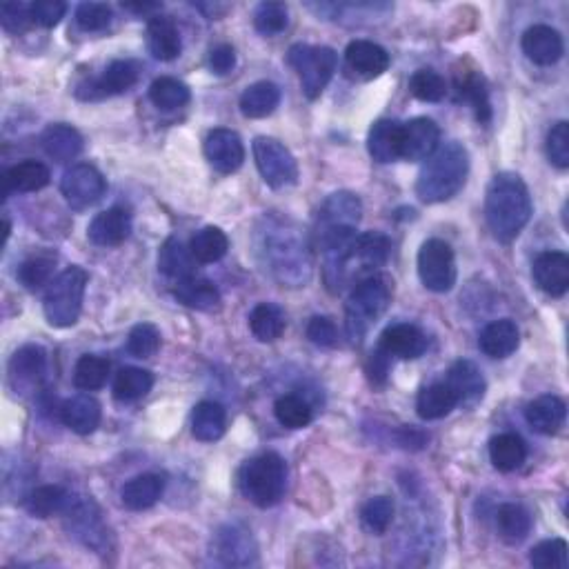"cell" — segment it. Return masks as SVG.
<instances>
[{"mask_svg": "<svg viewBox=\"0 0 569 569\" xmlns=\"http://www.w3.org/2000/svg\"><path fill=\"white\" fill-rule=\"evenodd\" d=\"M469 174V156L461 143H447L429 156L416 181V194L423 203H443L461 192Z\"/></svg>", "mask_w": 569, "mask_h": 569, "instance_id": "obj_2", "label": "cell"}, {"mask_svg": "<svg viewBox=\"0 0 569 569\" xmlns=\"http://www.w3.org/2000/svg\"><path fill=\"white\" fill-rule=\"evenodd\" d=\"M229 238L221 227H203L201 232H196L192 243H189V252H192L196 263H218L227 254Z\"/></svg>", "mask_w": 569, "mask_h": 569, "instance_id": "obj_40", "label": "cell"}, {"mask_svg": "<svg viewBox=\"0 0 569 569\" xmlns=\"http://www.w3.org/2000/svg\"><path fill=\"white\" fill-rule=\"evenodd\" d=\"M123 7L127 9V12H136V14L161 12V3H123Z\"/></svg>", "mask_w": 569, "mask_h": 569, "instance_id": "obj_59", "label": "cell"}, {"mask_svg": "<svg viewBox=\"0 0 569 569\" xmlns=\"http://www.w3.org/2000/svg\"><path fill=\"white\" fill-rule=\"evenodd\" d=\"M394 512H396V507H394L392 498L376 496V498H372V501H367L363 507V512H361L363 525L372 534H383V532H387V527L392 525Z\"/></svg>", "mask_w": 569, "mask_h": 569, "instance_id": "obj_48", "label": "cell"}, {"mask_svg": "<svg viewBox=\"0 0 569 569\" xmlns=\"http://www.w3.org/2000/svg\"><path fill=\"white\" fill-rule=\"evenodd\" d=\"M447 385L456 394L458 405L474 407L485 394V378L472 361H458L449 369Z\"/></svg>", "mask_w": 569, "mask_h": 569, "instance_id": "obj_22", "label": "cell"}, {"mask_svg": "<svg viewBox=\"0 0 569 569\" xmlns=\"http://www.w3.org/2000/svg\"><path fill=\"white\" fill-rule=\"evenodd\" d=\"M194 256L189 252L178 238H167L158 254V269L174 281H183V278L194 276Z\"/></svg>", "mask_w": 569, "mask_h": 569, "instance_id": "obj_38", "label": "cell"}, {"mask_svg": "<svg viewBox=\"0 0 569 569\" xmlns=\"http://www.w3.org/2000/svg\"><path fill=\"white\" fill-rule=\"evenodd\" d=\"M529 563L538 569H565L567 543L563 538H549V541L538 543L532 549V554H529Z\"/></svg>", "mask_w": 569, "mask_h": 569, "instance_id": "obj_50", "label": "cell"}, {"mask_svg": "<svg viewBox=\"0 0 569 569\" xmlns=\"http://www.w3.org/2000/svg\"><path fill=\"white\" fill-rule=\"evenodd\" d=\"M47 372V354L43 347L25 345L9 361V385L16 394H32L41 387Z\"/></svg>", "mask_w": 569, "mask_h": 569, "instance_id": "obj_12", "label": "cell"}, {"mask_svg": "<svg viewBox=\"0 0 569 569\" xmlns=\"http://www.w3.org/2000/svg\"><path fill=\"white\" fill-rule=\"evenodd\" d=\"M105 189L107 183L103 174L87 163L67 169L61 181V192L72 209H87L96 205L105 196Z\"/></svg>", "mask_w": 569, "mask_h": 569, "instance_id": "obj_11", "label": "cell"}, {"mask_svg": "<svg viewBox=\"0 0 569 569\" xmlns=\"http://www.w3.org/2000/svg\"><path fill=\"white\" fill-rule=\"evenodd\" d=\"M49 178H52V174H49L47 165L38 161H23L14 167H9L3 174L5 198L9 196V192H21V194L38 192V189L49 185Z\"/></svg>", "mask_w": 569, "mask_h": 569, "instance_id": "obj_29", "label": "cell"}, {"mask_svg": "<svg viewBox=\"0 0 569 569\" xmlns=\"http://www.w3.org/2000/svg\"><path fill=\"white\" fill-rule=\"evenodd\" d=\"M458 405L456 394L449 389L447 383H434L425 387L421 394H418L416 401V412L425 421H438V418H445L452 409Z\"/></svg>", "mask_w": 569, "mask_h": 569, "instance_id": "obj_39", "label": "cell"}, {"mask_svg": "<svg viewBox=\"0 0 569 569\" xmlns=\"http://www.w3.org/2000/svg\"><path fill=\"white\" fill-rule=\"evenodd\" d=\"M87 289V272L83 267H67L49 283L43 312L49 325L54 327H72L76 325L83 309V298Z\"/></svg>", "mask_w": 569, "mask_h": 569, "instance_id": "obj_7", "label": "cell"}, {"mask_svg": "<svg viewBox=\"0 0 569 569\" xmlns=\"http://www.w3.org/2000/svg\"><path fill=\"white\" fill-rule=\"evenodd\" d=\"M0 23L9 34H23L34 23L32 5L25 3H5L0 7Z\"/></svg>", "mask_w": 569, "mask_h": 569, "instance_id": "obj_54", "label": "cell"}, {"mask_svg": "<svg viewBox=\"0 0 569 569\" xmlns=\"http://www.w3.org/2000/svg\"><path fill=\"white\" fill-rule=\"evenodd\" d=\"M401 141H403V123L398 121H378L369 129L367 147L374 161L378 163H394L401 158Z\"/></svg>", "mask_w": 569, "mask_h": 569, "instance_id": "obj_26", "label": "cell"}, {"mask_svg": "<svg viewBox=\"0 0 569 569\" xmlns=\"http://www.w3.org/2000/svg\"><path fill=\"white\" fill-rule=\"evenodd\" d=\"M149 98H152V103L161 109V112H176V109H181L189 103V87L181 81H176L172 76H163V78H156L149 87Z\"/></svg>", "mask_w": 569, "mask_h": 569, "instance_id": "obj_42", "label": "cell"}, {"mask_svg": "<svg viewBox=\"0 0 569 569\" xmlns=\"http://www.w3.org/2000/svg\"><path fill=\"white\" fill-rule=\"evenodd\" d=\"M567 407L558 396H538L536 401H532L525 409V418L532 429H536L538 434H554L561 429L565 423Z\"/></svg>", "mask_w": 569, "mask_h": 569, "instance_id": "obj_28", "label": "cell"}, {"mask_svg": "<svg viewBox=\"0 0 569 569\" xmlns=\"http://www.w3.org/2000/svg\"><path fill=\"white\" fill-rule=\"evenodd\" d=\"M254 161L263 181L274 187L283 189L298 181V165L292 152L276 138L258 136L254 141Z\"/></svg>", "mask_w": 569, "mask_h": 569, "instance_id": "obj_10", "label": "cell"}, {"mask_svg": "<svg viewBox=\"0 0 569 569\" xmlns=\"http://www.w3.org/2000/svg\"><path fill=\"white\" fill-rule=\"evenodd\" d=\"M281 103V89L269 81H258L249 85L241 96V112L247 118H265L274 114V109Z\"/></svg>", "mask_w": 569, "mask_h": 569, "instance_id": "obj_36", "label": "cell"}, {"mask_svg": "<svg viewBox=\"0 0 569 569\" xmlns=\"http://www.w3.org/2000/svg\"><path fill=\"white\" fill-rule=\"evenodd\" d=\"M438 141H441V129L432 118H414L403 125L401 158L412 163L427 161L436 152Z\"/></svg>", "mask_w": 569, "mask_h": 569, "instance_id": "obj_15", "label": "cell"}, {"mask_svg": "<svg viewBox=\"0 0 569 569\" xmlns=\"http://www.w3.org/2000/svg\"><path fill=\"white\" fill-rule=\"evenodd\" d=\"M154 385V376L147 369L138 367H125L114 378V396L123 403L138 401L149 394V389Z\"/></svg>", "mask_w": 569, "mask_h": 569, "instance_id": "obj_43", "label": "cell"}, {"mask_svg": "<svg viewBox=\"0 0 569 569\" xmlns=\"http://www.w3.org/2000/svg\"><path fill=\"white\" fill-rule=\"evenodd\" d=\"M109 378V361L101 356H81L74 367V385L83 392L101 389Z\"/></svg>", "mask_w": 569, "mask_h": 569, "instance_id": "obj_46", "label": "cell"}, {"mask_svg": "<svg viewBox=\"0 0 569 569\" xmlns=\"http://www.w3.org/2000/svg\"><path fill=\"white\" fill-rule=\"evenodd\" d=\"M41 145L45 154L56 163H72L74 158L83 152V136L72 125H49L43 136Z\"/></svg>", "mask_w": 569, "mask_h": 569, "instance_id": "obj_24", "label": "cell"}, {"mask_svg": "<svg viewBox=\"0 0 569 569\" xmlns=\"http://www.w3.org/2000/svg\"><path fill=\"white\" fill-rule=\"evenodd\" d=\"M534 281L547 296H563L569 289V256L563 252H543L534 261Z\"/></svg>", "mask_w": 569, "mask_h": 569, "instance_id": "obj_18", "label": "cell"}, {"mask_svg": "<svg viewBox=\"0 0 569 569\" xmlns=\"http://www.w3.org/2000/svg\"><path fill=\"white\" fill-rule=\"evenodd\" d=\"M27 512L36 518H49L54 514H65L72 505V496L61 485H43L36 487L27 496Z\"/></svg>", "mask_w": 569, "mask_h": 569, "instance_id": "obj_37", "label": "cell"}, {"mask_svg": "<svg viewBox=\"0 0 569 569\" xmlns=\"http://www.w3.org/2000/svg\"><path fill=\"white\" fill-rule=\"evenodd\" d=\"M287 61L292 65L298 76L307 98H318L323 89L332 81L336 72V52L332 47H314V45H294L289 49Z\"/></svg>", "mask_w": 569, "mask_h": 569, "instance_id": "obj_8", "label": "cell"}, {"mask_svg": "<svg viewBox=\"0 0 569 569\" xmlns=\"http://www.w3.org/2000/svg\"><path fill=\"white\" fill-rule=\"evenodd\" d=\"M285 314L281 307H276L272 303H261L252 309L249 314V329L252 334L263 343H272L278 341L285 332Z\"/></svg>", "mask_w": 569, "mask_h": 569, "instance_id": "obj_41", "label": "cell"}, {"mask_svg": "<svg viewBox=\"0 0 569 569\" xmlns=\"http://www.w3.org/2000/svg\"><path fill=\"white\" fill-rule=\"evenodd\" d=\"M489 458L498 472H514L525 463L527 445L518 434H498L489 441Z\"/></svg>", "mask_w": 569, "mask_h": 569, "instance_id": "obj_32", "label": "cell"}, {"mask_svg": "<svg viewBox=\"0 0 569 569\" xmlns=\"http://www.w3.org/2000/svg\"><path fill=\"white\" fill-rule=\"evenodd\" d=\"M378 347L387 352L392 358H403V361H412V358L423 356L427 349V338L421 329L409 323H396L389 325L381 334V343Z\"/></svg>", "mask_w": 569, "mask_h": 569, "instance_id": "obj_20", "label": "cell"}, {"mask_svg": "<svg viewBox=\"0 0 569 569\" xmlns=\"http://www.w3.org/2000/svg\"><path fill=\"white\" fill-rule=\"evenodd\" d=\"M418 276L429 292L445 294L456 285L454 249L441 238H429L418 252Z\"/></svg>", "mask_w": 569, "mask_h": 569, "instance_id": "obj_9", "label": "cell"}, {"mask_svg": "<svg viewBox=\"0 0 569 569\" xmlns=\"http://www.w3.org/2000/svg\"><path fill=\"white\" fill-rule=\"evenodd\" d=\"M161 349V332L152 323L136 325L127 338V352L136 358H152Z\"/></svg>", "mask_w": 569, "mask_h": 569, "instance_id": "obj_51", "label": "cell"}, {"mask_svg": "<svg viewBox=\"0 0 569 569\" xmlns=\"http://www.w3.org/2000/svg\"><path fill=\"white\" fill-rule=\"evenodd\" d=\"M547 156L556 167H569V123H556L547 134Z\"/></svg>", "mask_w": 569, "mask_h": 569, "instance_id": "obj_53", "label": "cell"}, {"mask_svg": "<svg viewBox=\"0 0 569 569\" xmlns=\"http://www.w3.org/2000/svg\"><path fill=\"white\" fill-rule=\"evenodd\" d=\"M138 76H141V65L136 61H114L101 78L78 87V96L85 98V101H94V98L125 94L127 89H132L138 83Z\"/></svg>", "mask_w": 569, "mask_h": 569, "instance_id": "obj_13", "label": "cell"}, {"mask_svg": "<svg viewBox=\"0 0 569 569\" xmlns=\"http://www.w3.org/2000/svg\"><path fill=\"white\" fill-rule=\"evenodd\" d=\"M147 45L149 52L158 61H174V58L181 56V34H178V27L169 16L156 14L149 18L147 23Z\"/></svg>", "mask_w": 569, "mask_h": 569, "instance_id": "obj_23", "label": "cell"}, {"mask_svg": "<svg viewBox=\"0 0 569 569\" xmlns=\"http://www.w3.org/2000/svg\"><path fill=\"white\" fill-rule=\"evenodd\" d=\"M276 421L287 429H303L312 423V407L298 394H285L274 403Z\"/></svg>", "mask_w": 569, "mask_h": 569, "instance_id": "obj_45", "label": "cell"}, {"mask_svg": "<svg viewBox=\"0 0 569 569\" xmlns=\"http://www.w3.org/2000/svg\"><path fill=\"white\" fill-rule=\"evenodd\" d=\"M205 156L209 165L221 174H234L245 161V145L232 129H214L205 138Z\"/></svg>", "mask_w": 569, "mask_h": 569, "instance_id": "obj_14", "label": "cell"}, {"mask_svg": "<svg viewBox=\"0 0 569 569\" xmlns=\"http://www.w3.org/2000/svg\"><path fill=\"white\" fill-rule=\"evenodd\" d=\"M261 249L265 254V263L272 265L269 269H272L283 283L298 285L307 281V276H303V269L309 274V256L305 243L296 234V229H287L283 227V221L272 218L263 234Z\"/></svg>", "mask_w": 569, "mask_h": 569, "instance_id": "obj_3", "label": "cell"}, {"mask_svg": "<svg viewBox=\"0 0 569 569\" xmlns=\"http://www.w3.org/2000/svg\"><path fill=\"white\" fill-rule=\"evenodd\" d=\"M216 554L227 565H243L252 561V536L238 527H225L216 536Z\"/></svg>", "mask_w": 569, "mask_h": 569, "instance_id": "obj_35", "label": "cell"}, {"mask_svg": "<svg viewBox=\"0 0 569 569\" xmlns=\"http://www.w3.org/2000/svg\"><path fill=\"white\" fill-rule=\"evenodd\" d=\"M307 338L318 347H336L338 345V329L332 318L314 316L307 323Z\"/></svg>", "mask_w": 569, "mask_h": 569, "instance_id": "obj_55", "label": "cell"}, {"mask_svg": "<svg viewBox=\"0 0 569 569\" xmlns=\"http://www.w3.org/2000/svg\"><path fill=\"white\" fill-rule=\"evenodd\" d=\"M394 281L387 274H369L358 281L347 301V334L361 343L367 327L376 323L392 303Z\"/></svg>", "mask_w": 569, "mask_h": 569, "instance_id": "obj_4", "label": "cell"}, {"mask_svg": "<svg viewBox=\"0 0 569 569\" xmlns=\"http://www.w3.org/2000/svg\"><path fill=\"white\" fill-rule=\"evenodd\" d=\"M389 367H392V356L387 352H383L381 347H376V352L369 358V378H372L374 383H385V378L389 374Z\"/></svg>", "mask_w": 569, "mask_h": 569, "instance_id": "obj_58", "label": "cell"}, {"mask_svg": "<svg viewBox=\"0 0 569 569\" xmlns=\"http://www.w3.org/2000/svg\"><path fill=\"white\" fill-rule=\"evenodd\" d=\"M238 485L249 503L256 507H274L287 489V463L276 452L256 456L243 465Z\"/></svg>", "mask_w": 569, "mask_h": 569, "instance_id": "obj_5", "label": "cell"}, {"mask_svg": "<svg viewBox=\"0 0 569 569\" xmlns=\"http://www.w3.org/2000/svg\"><path fill=\"white\" fill-rule=\"evenodd\" d=\"M61 421L76 434H92L101 425V405L94 396L78 394L61 407Z\"/></svg>", "mask_w": 569, "mask_h": 569, "instance_id": "obj_25", "label": "cell"}, {"mask_svg": "<svg viewBox=\"0 0 569 569\" xmlns=\"http://www.w3.org/2000/svg\"><path fill=\"white\" fill-rule=\"evenodd\" d=\"M236 65V52H234V47L232 45H216L212 52H209V67H212V72L218 74V76H223V74H229L234 69Z\"/></svg>", "mask_w": 569, "mask_h": 569, "instance_id": "obj_57", "label": "cell"}, {"mask_svg": "<svg viewBox=\"0 0 569 569\" xmlns=\"http://www.w3.org/2000/svg\"><path fill=\"white\" fill-rule=\"evenodd\" d=\"M532 218V196L523 178L512 172L496 174L487 187L485 221L496 241L512 243Z\"/></svg>", "mask_w": 569, "mask_h": 569, "instance_id": "obj_1", "label": "cell"}, {"mask_svg": "<svg viewBox=\"0 0 569 569\" xmlns=\"http://www.w3.org/2000/svg\"><path fill=\"white\" fill-rule=\"evenodd\" d=\"M496 527L505 543L518 545L525 541L529 532H532V514H529L523 505L505 503L498 507Z\"/></svg>", "mask_w": 569, "mask_h": 569, "instance_id": "obj_34", "label": "cell"}, {"mask_svg": "<svg viewBox=\"0 0 569 569\" xmlns=\"http://www.w3.org/2000/svg\"><path fill=\"white\" fill-rule=\"evenodd\" d=\"M227 412L221 403L203 401L192 412V434L196 441L214 443L225 434Z\"/></svg>", "mask_w": 569, "mask_h": 569, "instance_id": "obj_31", "label": "cell"}, {"mask_svg": "<svg viewBox=\"0 0 569 569\" xmlns=\"http://www.w3.org/2000/svg\"><path fill=\"white\" fill-rule=\"evenodd\" d=\"M9 232H12V225H9V221H7V218H5V221H3V245L7 243Z\"/></svg>", "mask_w": 569, "mask_h": 569, "instance_id": "obj_60", "label": "cell"}, {"mask_svg": "<svg viewBox=\"0 0 569 569\" xmlns=\"http://www.w3.org/2000/svg\"><path fill=\"white\" fill-rule=\"evenodd\" d=\"M289 25V12L283 3H261L254 12V27L263 36H276Z\"/></svg>", "mask_w": 569, "mask_h": 569, "instance_id": "obj_49", "label": "cell"}, {"mask_svg": "<svg viewBox=\"0 0 569 569\" xmlns=\"http://www.w3.org/2000/svg\"><path fill=\"white\" fill-rule=\"evenodd\" d=\"M345 61L356 76L369 81V78H378L383 72H387L389 54L381 45L372 41H354L345 49Z\"/></svg>", "mask_w": 569, "mask_h": 569, "instance_id": "obj_21", "label": "cell"}, {"mask_svg": "<svg viewBox=\"0 0 569 569\" xmlns=\"http://www.w3.org/2000/svg\"><path fill=\"white\" fill-rule=\"evenodd\" d=\"M54 267H56V254H34L32 258L18 267V281H21L27 289H41L54 281Z\"/></svg>", "mask_w": 569, "mask_h": 569, "instance_id": "obj_44", "label": "cell"}, {"mask_svg": "<svg viewBox=\"0 0 569 569\" xmlns=\"http://www.w3.org/2000/svg\"><path fill=\"white\" fill-rule=\"evenodd\" d=\"M454 87L458 98L472 105L478 123H489V118H492V105H489V92L483 74L478 72L476 67H467L463 63V67L454 72Z\"/></svg>", "mask_w": 569, "mask_h": 569, "instance_id": "obj_19", "label": "cell"}, {"mask_svg": "<svg viewBox=\"0 0 569 569\" xmlns=\"http://www.w3.org/2000/svg\"><path fill=\"white\" fill-rule=\"evenodd\" d=\"M409 92L423 103H438L447 94V83L434 69H418L409 78Z\"/></svg>", "mask_w": 569, "mask_h": 569, "instance_id": "obj_47", "label": "cell"}, {"mask_svg": "<svg viewBox=\"0 0 569 569\" xmlns=\"http://www.w3.org/2000/svg\"><path fill=\"white\" fill-rule=\"evenodd\" d=\"M363 203L352 192H336L323 203L316 218V238L323 252L343 247L356 236L361 223Z\"/></svg>", "mask_w": 569, "mask_h": 569, "instance_id": "obj_6", "label": "cell"}, {"mask_svg": "<svg viewBox=\"0 0 569 569\" xmlns=\"http://www.w3.org/2000/svg\"><path fill=\"white\" fill-rule=\"evenodd\" d=\"M174 296L178 303H183L185 307L192 309H214L221 303V294H218V287L207 281V278L189 276L183 281H176L174 285Z\"/></svg>", "mask_w": 569, "mask_h": 569, "instance_id": "obj_33", "label": "cell"}, {"mask_svg": "<svg viewBox=\"0 0 569 569\" xmlns=\"http://www.w3.org/2000/svg\"><path fill=\"white\" fill-rule=\"evenodd\" d=\"M523 52L536 65H554L565 52L563 36L549 25H534L523 34Z\"/></svg>", "mask_w": 569, "mask_h": 569, "instance_id": "obj_17", "label": "cell"}, {"mask_svg": "<svg viewBox=\"0 0 569 569\" xmlns=\"http://www.w3.org/2000/svg\"><path fill=\"white\" fill-rule=\"evenodd\" d=\"M67 12V5L63 0H36L32 3V18L36 25L52 29L58 23H61V18Z\"/></svg>", "mask_w": 569, "mask_h": 569, "instance_id": "obj_56", "label": "cell"}, {"mask_svg": "<svg viewBox=\"0 0 569 569\" xmlns=\"http://www.w3.org/2000/svg\"><path fill=\"white\" fill-rule=\"evenodd\" d=\"M165 492V478L158 474H141L127 481L121 489L123 505L134 512H143L161 501Z\"/></svg>", "mask_w": 569, "mask_h": 569, "instance_id": "obj_27", "label": "cell"}, {"mask_svg": "<svg viewBox=\"0 0 569 569\" xmlns=\"http://www.w3.org/2000/svg\"><path fill=\"white\" fill-rule=\"evenodd\" d=\"M132 234V214L123 207H112L98 214L87 227L89 241L98 247H116Z\"/></svg>", "mask_w": 569, "mask_h": 569, "instance_id": "obj_16", "label": "cell"}, {"mask_svg": "<svg viewBox=\"0 0 569 569\" xmlns=\"http://www.w3.org/2000/svg\"><path fill=\"white\" fill-rule=\"evenodd\" d=\"M518 343H521V332L509 318L489 323L481 334V349L489 358L512 356L518 349Z\"/></svg>", "mask_w": 569, "mask_h": 569, "instance_id": "obj_30", "label": "cell"}, {"mask_svg": "<svg viewBox=\"0 0 569 569\" xmlns=\"http://www.w3.org/2000/svg\"><path fill=\"white\" fill-rule=\"evenodd\" d=\"M112 18V7L105 3H83L76 9V23L83 32H105Z\"/></svg>", "mask_w": 569, "mask_h": 569, "instance_id": "obj_52", "label": "cell"}]
</instances>
